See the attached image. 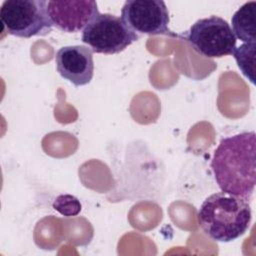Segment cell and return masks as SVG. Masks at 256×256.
<instances>
[{"mask_svg":"<svg viewBox=\"0 0 256 256\" xmlns=\"http://www.w3.org/2000/svg\"><path fill=\"white\" fill-rule=\"evenodd\" d=\"M256 135L242 132L223 138L214 151L211 168L223 192L249 200L256 184Z\"/></svg>","mask_w":256,"mask_h":256,"instance_id":"obj_1","label":"cell"},{"mask_svg":"<svg viewBox=\"0 0 256 256\" xmlns=\"http://www.w3.org/2000/svg\"><path fill=\"white\" fill-rule=\"evenodd\" d=\"M251 218L248 200L223 191L208 196L198 210L200 227L218 242H231L242 236L248 230Z\"/></svg>","mask_w":256,"mask_h":256,"instance_id":"obj_2","label":"cell"},{"mask_svg":"<svg viewBox=\"0 0 256 256\" xmlns=\"http://www.w3.org/2000/svg\"><path fill=\"white\" fill-rule=\"evenodd\" d=\"M0 19L8 34L20 38L45 36L53 26L45 0H5Z\"/></svg>","mask_w":256,"mask_h":256,"instance_id":"obj_3","label":"cell"},{"mask_svg":"<svg viewBox=\"0 0 256 256\" xmlns=\"http://www.w3.org/2000/svg\"><path fill=\"white\" fill-rule=\"evenodd\" d=\"M121 17L109 13H99L83 30L81 40L95 53L117 54L139 39Z\"/></svg>","mask_w":256,"mask_h":256,"instance_id":"obj_4","label":"cell"},{"mask_svg":"<svg viewBox=\"0 0 256 256\" xmlns=\"http://www.w3.org/2000/svg\"><path fill=\"white\" fill-rule=\"evenodd\" d=\"M186 40L197 53L207 58H220L233 55L237 38L226 20L212 15L197 20L190 27Z\"/></svg>","mask_w":256,"mask_h":256,"instance_id":"obj_5","label":"cell"},{"mask_svg":"<svg viewBox=\"0 0 256 256\" xmlns=\"http://www.w3.org/2000/svg\"><path fill=\"white\" fill-rule=\"evenodd\" d=\"M121 19L137 35L176 36L169 29V12L162 0H127Z\"/></svg>","mask_w":256,"mask_h":256,"instance_id":"obj_6","label":"cell"},{"mask_svg":"<svg viewBox=\"0 0 256 256\" xmlns=\"http://www.w3.org/2000/svg\"><path fill=\"white\" fill-rule=\"evenodd\" d=\"M47 12L52 25L66 33L83 31L100 13L93 0L47 1Z\"/></svg>","mask_w":256,"mask_h":256,"instance_id":"obj_7","label":"cell"},{"mask_svg":"<svg viewBox=\"0 0 256 256\" xmlns=\"http://www.w3.org/2000/svg\"><path fill=\"white\" fill-rule=\"evenodd\" d=\"M57 72L74 86L90 83L94 74L93 51L83 45L64 46L55 55Z\"/></svg>","mask_w":256,"mask_h":256,"instance_id":"obj_8","label":"cell"},{"mask_svg":"<svg viewBox=\"0 0 256 256\" xmlns=\"http://www.w3.org/2000/svg\"><path fill=\"white\" fill-rule=\"evenodd\" d=\"M256 2L250 1L242 5L232 16V30L236 38L244 43L256 42Z\"/></svg>","mask_w":256,"mask_h":256,"instance_id":"obj_9","label":"cell"},{"mask_svg":"<svg viewBox=\"0 0 256 256\" xmlns=\"http://www.w3.org/2000/svg\"><path fill=\"white\" fill-rule=\"evenodd\" d=\"M233 56L243 75L255 82V43H243L234 50Z\"/></svg>","mask_w":256,"mask_h":256,"instance_id":"obj_10","label":"cell"},{"mask_svg":"<svg viewBox=\"0 0 256 256\" xmlns=\"http://www.w3.org/2000/svg\"><path fill=\"white\" fill-rule=\"evenodd\" d=\"M52 207L54 210L66 217L78 215L82 208L78 198L70 194H61L57 196L52 204Z\"/></svg>","mask_w":256,"mask_h":256,"instance_id":"obj_11","label":"cell"}]
</instances>
